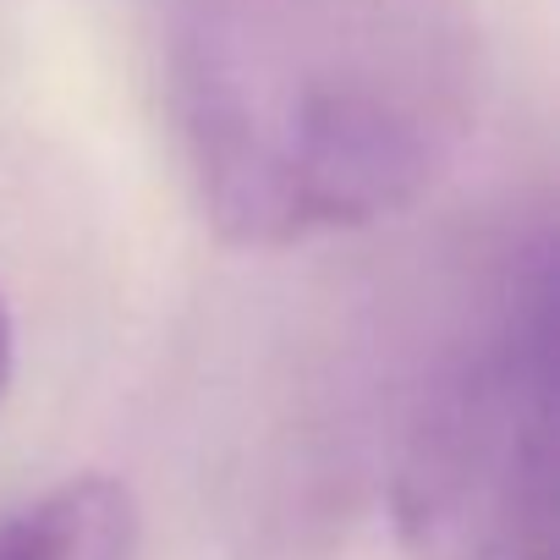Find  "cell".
<instances>
[{
  "mask_svg": "<svg viewBox=\"0 0 560 560\" xmlns=\"http://www.w3.org/2000/svg\"><path fill=\"white\" fill-rule=\"evenodd\" d=\"M478 100L472 0H176L171 110L225 242L298 247L418 203Z\"/></svg>",
  "mask_w": 560,
  "mask_h": 560,
  "instance_id": "6da1fadb",
  "label": "cell"
},
{
  "mask_svg": "<svg viewBox=\"0 0 560 560\" xmlns=\"http://www.w3.org/2000/svg\"><path fill=\"white\" fill-rule=\"evenodd\" d=\"M0 560H132V500L83 472L0 516Z\"/></svg>",
  "mask_w": 560,
  "mask_h": 560,
  "instance_id": "3957f363",
  "label": "cell"
},
{
  "mask_svg": "<svg viewBox=\"0 0 560 560\" xmlns=\"http://www.w3.org/2000/svg\"><path fill=\"white\" fill-rule=\"evenodd\" d=\"M418 560H555V247L511 253L423 374L396 451Z\"/></svg>",
  "mask_w": 560,
  "mask_h": 560,
  "instance_id": "7a4b0ae2",
  "label": "cell"
},
{
  "mask_svg": "<svg viewBox=\"0 0 560 560\" xmlns=\"http://www.w3.org/2000/svg\"><path fill=\"white\" fill-rule=\"evenodd\" d=\"M12 352H18V336H12L7 303H0V396H7V385H12Z\"/></svg>",
  "mask_w": 560,
  "mask_h": 560,
  "instance_id": "277c9868",
  "label": "cell"
}]
</instances>
